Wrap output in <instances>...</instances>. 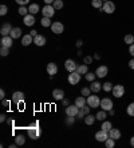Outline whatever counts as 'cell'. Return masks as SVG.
<instances>
[{"label":"cell","mask_w":134,"mask_h":148,"mask_svg":"<svg viewBox=\"0 0 134 148\" xmlns=\"http://www.w3.org/2000/svg\"><path fill=\"white\" fill-rule=\"evenodd\" d=\"M30 34H31L32 36H34V38H35V36H38V31H36V29H32V31L30 32Z\"/></svg>","instance_id":"9f6ffc18"},{"label":"cell","mask_w":134,"mask_h":148,"mask_svg":"<svg viewBox=\"0 0 134 148\" xmlns=\"http://www.w3.org/2000/svg\"><path fill=\"white\" fill-rule=\"evenodd\" d=\"M90 110H91V107H90L89 104H86V106H83V107L81 108V111H82L85 115H89L90 114Z\"/></svg>","instance_id":"7bdbcfd3"},{"label":"cell","mask_w":134,"mask_h":148,"mask_svg":"<svg viewBox=\"0 0 134 148\" xmlns=\"http://www.w3.org/2000/svg\"><path fill=\"white\" fill-rule=\"evenodd\" d=\"M23 23L27 25V27H32V25L35 24V16L32 14L26 15V16H24V19H23Z\"/></svg>","instance_id":"2e32d148"},{"label":"cell","mask_w":134,"mask_h":148,"mask_svg":"<svg viewBox=\"0 0 134 148\" xmlns=\"http://www.w3.org/2000/svg\"><path fill=\"white\" fill-rule=\"evenodd\" d=\"M97 117V120H99V121H103V120H106V117H107V111H99V112H97L95 115Z\"/></svg>","instance_id":"4316f807"},{"label":"cell","mask_w":134,"mask_h":148,"mask_svg":"<svg viewBox=\"0 0 134 148\" xmlns=\"http://www.w3.org/2000/svg\"><path fill=\"white\" fill-rule=\"evenodd\" d=\"M85 116H86V115L83 114L82 111H79V112H78V115H76V117H78V119H85Z\"/></svg>","instance_id":"681fc988"},{"label":"cell","mask_w":134,"mask_h":148,"mask_svg":"<svg viewBox=\"0 0 134 148\" xmlns=\"http://www.w3.org/2000/svg\"><path fill=\"white\" fill-rule=\"evenodd\" d=\"M75 104L78 106L79 108H82L83 106H86V104H87V99L85 96H78L75 99Z\"/></svg>","instance_id":"d4e9b609"},{"label":"cell","mask_w":134,"mask_h":148,"mask_svg":"<svg viewBox=\"0 0 134 148\" xmlns=\"http://www.w3.org/2000/svg\"><path fill=\"white\" fill-rule=\"evenodd\" d=\"M79 111H81V108L78 107V106H76V104H74V106H67V107H66V115H67V116H75L76 117V115H78V112Z\"/></svg>","instance_id":"52a82bcc"},{"label":"cell","mask_w":134,"mask_h":148,"mask_svg":"<svg viewBox=\"0 0 134 148\" xmlns=\"http://www.w3.org/2000/svg\"><path fill=\"white\" fill-rule=\"evenodd\" d=\"M31 43H34V36H32L31 34L24 35L23 38H22V44H23L24 47H27V45H30Z\"/></svg>","instance_id":"ac0fdd59"},{"label":"cell","mask_w":134,"mask_h":148,"mask_svg":"<svg viewBox=\"0 0 134 148\" xmlns=\"http://www.w3.org/2000/svg\"><path fill=\"white\" fill-rule=\"evenodd\" d=\"M47 72H48L50 76L56 75V72H58V67H56L55 63H48L47 64Z\"/></svg>","instance_id":"ffe728a7"},{"label":"cell","mask_w":134,"mask_h":148,"mask_svg":"<svg viewBox=\"0 0 134 148\" xmlns=\"http://www.w3.org/2000/svg\"><path fill=\"white\" fill-rule=\"evenodd\" d=\"M27 134H28V136H30V139H32V140H38V139L40 138L42 130H40V127H39L38 120H35L32 124H30V127H28V130H27Z\"/></svg>","instance_id":"6da1fadb"},{"label":"cell","mask_w":134,"mask_h":148,"mask_svg":"<svg viewBox=\"0 0 134 148\" xmlns=\"http://www.w3.org/2000/svg\"><path fill=\"white\" fill-rule=\"evenodd\" d=\"M81 93H82V96L87 97L91 95V88H89V87H83L82 90H81Z\"/></svg>","instance_id":"d590c367"},{"label":"cell","mask_w":134,"mask_h":148,"mask_svg":"<svg viewBox=\"0 0 134 148\" xmlns=\"http://www.w3.org/2000/svg\"><path fill=\"white\" fill-rule=\"evenodd\" d=\"M113 107H114L113 100H111L110 97H103V99L101 100V108H102L103 111H110Z\"/></svg>","instance_id":"8992f818"},{"label":"cell","mask_w":134,"mask_h":148,"mask_svg":"<svg viewBox=\"0 0 134 148\" xmlns=\"http://www.w3.org/2000/svg\"><path fill=\"white\" fill-rule=\"evenodd\" d=\"M30 14V11H28V8H26V5H20L19 7V15H22V16H26V15Z\"/></svg>","instance_id":"f35d334b"},{"label":"cell","mask_w":134,"mask_h":148,"mask_svg":"<svg viewBox=\"0 0 134 148\" xmlns=\"http://www.w3.org/2000/svg\"><path fill=\"white\" fill-rule=\"evenodd\" d=\"M107 138H109V132H107V131H103V130H101V131L95 132V140L97 141L105 143Z\"/></svg>","instance_id":"8fae6325"},{"label":"cell","mask_w":134,"mask_h":148,"mask_svg":"<svg viewBox=\"0 0 134 148\" xmlns=\"http://www.w3.org/2000/svg\"><path fill=\"white\" fill-rule=\"evenodd\" d=\"M1 103H3V106H4V107H10V106H11V100H7V99H3V100H1Z\"/></svg>","instance_id":"7dc6e473"},{"label":"cell","mask_w":134,"mask_h":148,"mask_svg":"<svg viewBox=\"0 0 134 148\" xmlns=\"http://www.w3.org/2000/svg\"><path fill=\"white\" fill-rule=\"evenodd\" d=\"M28 11H30V14H32V15H35L36 12H39V5L36 3H34V4H30V7H28Z\"/></svg>","instance_id":"f546056e"},{"label":"cell","mask_w":134,"mask_h":148,"mask_svg":"<svg viewBox=\"0 0 134 148\" xmlns=\"http://www.w3.org/2000/svg\"><path fill=\"white\" fill-rule=\"evenodd\" d=\"M113 96L117 97V99H121V97L125 95V87L122 86V84H117V86L113 87Z\"/></svg>","instance_id":"5b68a950"},{"label":"cell","mask_w":134,"mask_h":148,"mask_svg":"<svg viewBox=\"0 0 134 148\" xmlns=\"http://www.w3.org/2000/svg\"><path fill=\"white\" fill-rule=\"evenodd\" d=\"M52 5H54V8H55L56 11H58V10H62V8H63V5H65V4H63V1H62V0H55V1L52 3Z\"/></svg>","instance_id":"74e56055"},{"label":"cell","mask_w":134,"mask_h":148,"mask_svg":"<svg viewBox=\"0 0 134 148\" xmlns=\"http://www.w3.org/2000/svg\"><path fill=\"white\" fill-rule=\"evenodd\" d=\"M99 11H102V12H105V14H114L115 12V4L111 1V0H107V1H105L102 5V8H101Z\"/></svg>","instance_id":"7a4b0ae2"},{"label":"cell","mask_w":134,"mask_h":148,"mask_svg":"<svg viewBox=\"0 0 134 148\" xmlns=\"http://www.w3.org/2000/svg\"><path fill=\"white\" fill-rule=\"evenodd\" d=\"M76 47H78V48H81V47H82L83 45V40H81V39H79V40H76Z\"/></svg>","instance_id":"f907efd6"},{"label":"cell","mask_w":134,"mask_h":148,"mask_svg":"<svg viewBox=\"0 0 134 148\" xmlns=\"http://www.w3.org/2000/svg\"><path fill=\"white\" fill-rule=\"evenodd\" d=\"M12 25H11V23H3L1 24V28H0V34H1V36H8V35L11 34V31H12Z\"/></svg>","instance_id":"7c38bea8"},{"label":"cell","mask_w":134,"mask_h":148,"mask_svg":"<svg viewBox=\"0 0 134 148\" xmlns=\"http://www.w3.org/2000/svg\"><path fill=\"white\" fill-rule=\"evenodd\" d=\"M76 72L81 73V75H86L89 72V64H81V66L76 67Z\"/></svg>","instance_id":"cb8c5ba5"},{"label":"cell","mask_w":134,"mask_h":148,"mask_svg":"<svg viewBox=\"0 0 134 148\" xmlns=\"http://www.w3.org/2000/svg\"><path fill=\"white\" fill-rule=\"evenodd\" d=\"M124 41L126 43L127 45H130L134 43V35H130V34H127L125 35V38H124Z\"/></svg>","instance_id":"4dcf8cb0"},{"label":"cell","mask_w":134,"mask_h":148,"mask_svg":"<svg viewBox=\"0 0 134 148\" xmlns=\"http://www.w3.org/2000/svg\"><path fill=\"white\" fill-rule=\"evenodd\" d=\"M43 1H44L46 4H52L54 1H55V0H43Z\"/></svg>","instance_id":"680465c9"},{"label":"cell","mask_w":134,"mask_h":148,"mask_svg":"<svg viewBox=\"0 0 134 148\" xmlns=\"http://www.w3.org/2000/svg\"><path fill=\"white\" fill-rule=\"evenodd\" d=\"M129 68H130V69H134V58L131 59L130 62H129Z\"/></svg>","instance_id":"816d5d0a"},{"label":"cell","mask_w":134,"mask_h":148,"mask_svg":"<svg viewBox=\"0 0 134 148\" xmlns=\"http://www.w3.org/2000/svg\"><path fill=\"white\" fill-rule=\"evenodd\" d=\"M24 99H26V95L22 91H16V92L12 93V101L15 104H17V106H19V103H23Z\"/></svg>","instance_id":"9c48e42d"},{"label":"cell","mask_w":134,"mask_h":148,"mask_svg":"<svg viewBox=\"0 0 134 148\" xmlns=\"http://www.w3.org/2000/svg\"><path fill=\"white\" fill-rule=\"evenodd\" d=\"M113 83L110 82H105V84H102V90L105 91V92H111L113 91Z\"/></svg>","instance_id":"f1b7e54d"},{"label":"cell","mask_w":134,"mask_h":148,"mask_svg":"<svg viewBox=\"0 0 134 148\" xmlns=\"http://www.w3.org/2000/svg\"><path fill=\"white\" fill-rule=\"evenodd\" d=\"M76 63L72 60V59H67L65 62V68L69 71V72H74V71H76Z\"/></svg>","instance_id":"5bb4252c"},{"label":"cell","mask_w":134,"mask_h":148,"mask_svg":"<svg viewBox=\"0 0 134 148\" xmlns=\"http://www.w3.org/2000/svg\"><path fill=\"white\" fill-rule=\"evenodd\" d=\"M52 97L55 100H63L65 99V92H63V90H59V88H56V90L52 91Z\"/></svg>","instance_id":"d6986e66"},{"label":"cell","mask_w":134,"mask_h":148,"mask_svg":"<svg viewBox=\"0 0 134 148\" xmlns=\"http://www.w3.org/2000/svg\"><path fill=\"white\" fill-rule=\"evenodd\" d=\"M91 5H93L94 8H98V10H101L103 5V1L102 0H91Z\"/></svg>","instance_id":"e575fe53"},{"label":"cell","mask_w":134,"mask_h":148,"mask_svg":"<svg viewBox=\"0 0 134 148\" xmlns=\"http://www.w3.org/2000/svg\"><path fill=\"white\" fill-rule=\"evenodd\" d=\"M107 73H109V68L106 66H99L95 69L97 77H105V76H107Z\"/></svg>","instance_id":"9a60e30c"},{"label":"cell","mask_w":134,"mask_h":148,"mask_svg":"<svg viewBox=\"0 0 134 148\" xmlns=\"http://www.w3.org/2000/svg\"><path fill=\"white\" fill-rule=\"evenodd\" d=\"M62 103H63V106H66V107H67V106L70 104V103H69V100H67V99H63V100H62Z\"/></svg>","instance_id":"6f0895ef"},{"label":"cell","mask_w":134,"mask_h":148,"mask_svg":"<svg viewBox=\"0 0 134 148\" xmlns=\"http://www.w3.org/2000/svg\"><path fill=\"white\" fill-rule=\"evenodd\" d=\"M75 123V116H67V119H66V124L67 125H71V124Z\"/></svg>","instance_id":"ee69618b"},{"label":"cell","mask_w":134,"mask_h":148,"mask_svg":"<svg viewBox=\"0 0 134 148\" xmlns=\"http://www.w3.org/2000/svg\"><path fill=\"white\" fill-rule=\"evenodd\" d=\"M130 145H131V147H134V136L130 139Z\"/></svg>","instance_id":"6125c7cd"},{"label":"cell","mask_w":134,"mask_h":148,"mask_svg":"<svg viewBox=\"0 0 134 148\" xmlns=\"http://www.w3.org/2000/svg\"><path fill=\"white\" fill-rule=\"evenodd\" d=\"M87 99V104H89L91 108H98L101 107V100L99 96H97V95H90V96L86 97Z\"/></svg>","instance_id":"3957f363"},{"label":"cell","mask_w":134,"mask_h":148,"mask_svg":"<svg viewBox=\"0 0 134 148\" xmlns=\"http://www.w3.org/2000/svg\"><path fill=\"white\" fill-rule=\"evenodd\" d=\"M83 62H85V64H91L93 58H91V56H85V58H83Z\"/></svg>","instance_id":"f6af8a7d"},{"label":"cell","mask_w":134,"mask_h":148,"mask_svg":"<svg viewBox=\"0 0 134 148\" xmlns=\"http://www.w3.org/2000/svg\"><path fill=\"white\" fill-rule=\"evenodd\" d=\"M46 38L44 36H43V35H38V36H35L34 38V43L36 45H38V47H43V45L46 44Z\"/></svg>","instance_id":"44dd1931"},{"label":"cell","mask_w":134,"mask_h":148,"mask_svg":"<svg viewBox=\"0 0 134 148\" xmlns=\"http://www.w3.org/2000/svg\"><path fill=\"white\" fill-rule=\"evenodd\" d=\"M15 143H16L17 145H23L24 143H26V138H24L23 135H17L16 138H15Z\"/></svg>","instance_id":"836d02e7"},{"label":"cell","mask_w":134,"mask_h":148,"mask_svg":"<svg viewBox=\"0 0 134 148\" xmlns=\"http://www.w3.org/2000/svg\"><path fill=\"white\" fill-rule=\"evenodd\" d=\"M7 123H8V125H14L15 121L14 120H7Z\"/></svg>","instance_id":"94428289"},{"label":"cell","mask_w":134,"mask_h":148,"mask_svg":"<svg viewBox=\"0 0 134 148\" xmlns=\"http://www.w3.org/2000/svg\"><path fill=\"white\" fill-rule=\"evenodd\" d=\"M55 8H54V5L52 4H46L44 7L42 8V14H43V16L46 17H52L54 15H55Z\"/></svg>","instance_id":"277c9868"},{"label":"cell","mask_w":134,"mask_h":148,"mask_svg":"<svg viewBox=\"0 0 134 148\" xmlns=\"http://www.w3.org/2000/svg\"><path fill=\"white\" fill-rule=\"evenodd\" d=\"M8 53H10V48L8 47H0V55L8 56Z\"/></svg>","instance_id":"60d3db41"},{"label":"cell","mask_w":134,"mask_h":148,"mask_svg":"<svg viewBox=\"0 0 134 148\" xmlns=\"http://www.w3.org/2000/svg\"><path fill=\"white\" fill-rule=\"evenodd\" d=\"M51 29L54 34L60 35V34H63V31H65V25H63L60 21H54L51 24Z\"/></svg>","instance_id":"30bf717a"},{"label":"cell","mask_w":134,"mask_h":148,"mask_svg":"<svg viewBox=\"0 0 134 148\" xmlns=\"http://www.w3.org/2000/svg\"><path fill=\"white\" fill-rule=\"evenodd\" d=\"M95 119L97 117H94L93 115H86V116H85V123L87 124V125H91V124H94V121H95Z\"/></svg>","instance_id":"1f68e13d"},{"label":"cell","mask_w":134,"mask_h":148,"mask_svg":"<svg viewBox=\"0 0 134 148\" xmlns=\"http://www.w3.org/2000/svg\"><path fill=\"white\" fill-rule=\"evenodd\" d=\"M40 24L43 25L44 28H47V27H51V17H46V16H43L42 17V20H40Z\"/></svg>","instance_id":"83f0119b"},{"label":"cell","mask_w":134,"mask_h":148,"mask_svg":"<svg viewBox=\"0 0 134 148\" xmlns=\"http://www.w3.org/2000/svg\"><path fill=\"white\" fill-rule=\"evenodd\" d=\"M102 1H103V3H105V1H107V0H102Z\"/></svg>","instance_id":"be15d7a7"},{"label":"cell","mask_w":134,"mask_h":148,"mask_svg":"<svg viewBox=\"0 0 134 148\" xmlns=\"http://www.w3.org/2000/svg\"><path fill=\"white\" fill-rule=\"evenodd\" d=\"M94 59H95V60H99L101 55H99V53H95V55H94Z\"/></svg>","instance_id":"91938a15"},{"label":"cell","mask_w":134,"mask_h":148,"mask_svg":"<svg viewBox=\"0 0 134 148\" xmlns=\"http://www.w3.org/2000/svg\"><path fill=\"white\" fill-rule=\"evenodd\" d=\"M90 88H91V92L94 93H98L101 90H102V84H101L99 82H91V86H90Z\"/></svg>","instance_id":"7402d4cb"},{"label":"cell","mask_w":134,"mask_h":148,"mask_svg":"<svg viewBox=\"0 0 134 148\" xmlns=\"http://www.w3.org/2000/svg\"><path fill=\"white\" fill-rule=\"evenodd\" d=\"M109 136L113 138L114 140H119L121 136H122V132H121L118 128H111L110 131H109Z\"/></svg>","instance_id":"e0dca14e"},{"label":"cell","mask_w":134,"mask_h":148,"mask_svg":"<svg viewBox=\"0 0 134 148\" xmlns=\"http://www.w3.org/2000/svg\"><path fill=\"white\" fill-rule=\"evenodd\" d=\"M107 114L110 115V116H114V115H115V111H114V108H111L110 111H107Z\"/></svg>","instance_id":"11a10c76"},{"label":"cell","mask_w":134,"mask_h":148,"mask_svg":"<svg viewBox=\"0 0 134 148\" xmlns=\"http://www.w3.org/2000/svg\"><path fill=\"white\" fill-rule=\"evenodd\" d=\"M115 141H117V140H114L113 138H110V136H109V138L106 139V141H105V145H106L107 148H113L114 145H115Z\"/></svg>","instance_id":"d6a6232c"},{"label":"cell","mask_w":134,"mask_h":148,"mask_svg":"<svg viewBox=\"0 0 134 148\" xmlns=\"http://www.w3.org/2000/svg\"><path fill=\"white\" fill-rule=\"evenodd\" d=\"M10 36L12 39H19L22 36V29L19 27H14L12 31H11V34H10Z\"/></svg>","instance_id":"603a6c76"},{"label":"cell","mask_w":134,"mask_h":148,"mask_svg":"<svg viewBox=\"0 0 134 148\" xmlns=\"http://www.w3.org/2000/svg\"><path fill=\"white\" fill-rule=\"evenodd\" d=\"M129 53H130V55L134 58V43L129 45Z\"/></svg>","instance_id":"c3c4849f"},{"label":"cell","mask_w":134,"mask_h":148,"mask_svg":"<svg viewBox=\"0 0 134 148\" xmlns=\"http://www.w3.org/2000/svg\"><path fill=\"white\" fill-rule=\"evenodd\" d=\"M0 99L1 100L6 99V92H4V90H0Z\"/></svg>","instance_id":"f5cc1de1"},{"label":"cell","mask_w":134,"mask_h":148,"mask_svg":"<svg viewBox=\"0 0 134 148\" xmlns=\"http://www.w3.org/2000/svg\"><path fill=\"white\" fill-rule=\"evenodd\" d=\"M19 5H26V4H28L30 3V0H15Z\"/></svg>","instance_id":"bcb514c9"},{"label":"cell","mask_w":134,"mask_h":148,"mask_svg":"<svg viewBox=\"0 0 134 148\" xmlns=\"http://www.w3.org/2000/svg\"><path fill=\"white\" fill-rule=\"evenodd\" d=\"M81 73H78L76 71H74V72H70L69 77H67V80H69L70 84H72V86H75V84H78L79 82H81Z\"/></svg>","instance_id":"ba28073f"},{"label":"cell","mask_w":134,"mask_h":148,"mask_svg":"<svg viewBox=\"0 0 134 148\" xmlns=\"http://www.w3.org/2000/svg\"><path fill=\"white\" fill-rule=\"evenodd\" d=\"M95 76H97V75H95L94 72H87V73H86V80L91 83V82H94V80H95Z\"/></svg>","instance_id":"ab89813d"},{"label":"cell","mask_w":134,"mask_h":148,"mask_svg":"<svg viewBox=\"0 0 134 148\" xmlns=\"http://www.w3.org/2000/svg\"><path fill=\"white\" fill-rule=\"evenodd\" d=\"M6 120H7V119H6V114H1V115H0V121H1V123H4Z\"/></svg>","instance_id":"db71d44e"},{"label":"cell","mask_w":134,"mask_h":148,"mask_svg":"<svg viewBox=\"0 0 134 148\" xmlns=\"http://www.w3.org/2000/svg\"><path fill=\"white\" fill-rule=\"evenodd\" d=\"M126 112H127V115H129V116L134 117V103H130L129 106H127Z\"/></svg>","instance_id":"8d00e7d4"},{"label":"cell","mask_w":134,"mask_h":148,"mask_svg":"<svg viewBox=\"0 0 134 148\" xmlns=\"http://www.w3.org/2000/svg\"><path fill=\"white\" fill-rule=\"evenodd\" d=\"M7 12H8V7L6 4H1V5H0V15L4 16V15H7Z\"/></svg>","instance_id":"b9f144b4"},{"label":"cell","mask_w":134,"mask_h":148,"mask_svg":"<svg viewBox=\"0 0 134 148\" xmlns=\"http://www.w3.org/2000/svg\"><path fill=\"white\" fill-rule=\"evenodd\" d=\"M111 128H113V124H111V121L109 120H103L102 121V125H101V130H103V131H110Z\"/></svg>","instance_id":"484cf974"},{"label":"cell","mask_w":134,"mask_h":148,"mask_svg":"<svg viewBox=\"0 0 134 148\" xmlns=\"http://www.w3.org/2000/svg\"><path fill=\"white\" fill-rule=\"evenodd\" d=\"M0 44H1V47H8V48H11L12 44H14V39L11 38L10 35H8V36H1Z\"/></svg>","instance_id":"4fadbf2b"}]
</instances>
